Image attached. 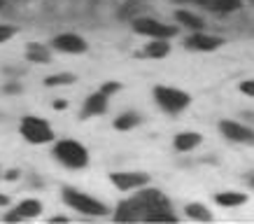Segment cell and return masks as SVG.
I'll use <instances>...</instances> for the list:
<instances>
[{
    "mask_svg": "<svg viewBox=\"0 0 254 224\" xmlns=\"http://www.w3.org/2000/svg\"><path fill=\"white\" fill-rule=\"evenodd\" d=\"M187 217H191V220H200V222H210L212 220V213H210L205 206H200V203H189L185 208Z\"/></svg>",
    "mask_w": 254,
    "mask_h": 224,
    "instance_id": "obj_18",
    "label": "cell"
},
{
    "mask_svg": "<svg viewBox=\"0 0 254 224\" xmlns=\"http://www.w3.org/2000/svg\"><path fill=\"white\" fill-rule=\"evenodd\" d=\"M110 180L115 182L117 189L122 192H128V189H138V187H145L149 182V175L145 173H112Z\"/></svg>",
    "mask_w": 254,
    "mask_h": 224,
    "instance_id": "obj_8",
    "label": "cell"
},
{
    "mask_svg": "<svg viewBox=\"0 0 254 224\" xmlns=\"http://www.w3.org/2000/svg\"><path fill=\"white\" fill-rule=\"evenodd\" d=\"M26 59L33 63H49L52 59H49V52H47L42 45H38V42H31L28 45V49H26Z\"/></svg>",
    "mask_w": 254,
    "mask_h": 224,
    "instance_id": "obj_17",
    "label": "cell"
},
{
    "mask_svg": "<svg viewBox=\"0 0 254 224\" xmlns=\"http://www.w3.org/2000/svg\"><path fill=\"white\" fill-rule=\"evenodd\" d=\"M135 201L140 203L142 210H163V208H170V201L163 196L159 189H142V192L135 196Z\"/></svg>",
    "mask_w": 254,
    "mask_h": 224,
    "instance_id": "obj_7",
    "label": "cell"
},
{
    "mask_svg": "<svg viewBox=\"0 0 254 224\" xmlns=\"http://www.w3.org/2000/svg\"><path fill=\"white\" fill-rule=\"evenodd\" d=\"M119 89H122V84H117V82H105L100 91L105 93V96H110V93H117V91H119Z\"/></svg>",
    "mask_w": 254,
    "mask_h": 224,
    "instance_id": "obj_24",
    "label": "cell"
},
{
    "mask_svg": "<svg viewBox=\"0 0 254 224\" xmlns=\"http://www.w3.org/2000/svg\"><path fill=\"white\" fill-rule=\"evenodd\" d=\"M75 82V75H70V73H61V75H52V77L45 79L47 86H59V84H72Z\"/></svg>",
    "mask_w": 254,
    "mask_h": 224,
    "instance_id": "obj_22",
    "label": "cell"
},
{
    "mask_svg": "<svg viewBox=\"0 0 254 224\" xmlns=\"http://www.w3.org/2000/svg\"><path fill=\"white\" fill-rule=\"evenodd\" d=\"M12 35H14V28H12V26H0V42H7Z\"/></svg>",
    "mask_w": 254,
    "mask_h": 224,
    "instance_id": "obj_25",
    "label": "cell"
},
{
    "mask_svg": "<svg viewBox=\"0 0 254 224\" xmlns=\"http://www.w3.org/2000/svg\"><path fill=\"white\" fill-rule=\"evenodd\" d=\"M175 19L185 23L187 28H193V31H200V28H203V19L196 16V14H191V12H187V9H180V12L175 14Z\"/></svg>",
    "mask_w": 254,
    "mask_h": 224,
    "instance_id": "obj_19",
    "label": "cell"
},
{
    "mask_svg": "<svg viewBox=\"0 0 254 224\" xmlns=\"http://www.w3.org/2000/svg\"><path fill=\"white\" fill-rule=\"evenodd\" d=\"M138 124H140V117L135 115V112H124V115L117 117L115 129H119V131H128V129L138 126Z\"/></svg>",
    "mask_w": 254,
    "mask_h": 224,
    "instance_id": "obj_20",
    "label": "cell"
},
{
    "mask_svg": "<svg viewBox=\"0 0 254 224\" xmlns=\"http://www.w3.org/2000/svg\"><path fill=\"white\" fill-rule=\"evenodd\" d=\"M21 91V84H7L5 86V93H19Z\"/></svg>",
    "mask_w": 254,
    "mask_h": 224,
    "instance_id": "obj_27",
    "label": "cell"
},
{
    "mask_svg": "<svg viewBox=\"0 0 254 224\" xmlns=\"http://www.w3.org/2000/svg\"><path fill=\"white\" fill-rule=\"evenodd\" d=\"M224 45L222 38L217 35H191L185 40V49H193V52H212Z\"/></svg>",
    "mask_w": 254,
    "mask_h": 224,
    "instance_id": "obj_11",
    "label": "cell"
},
{
    "mask_svg": "<svg viewBox=\"0 0 254 224\" xmlns=\"http://www.w3.org/2000/svg\"><path fill=\"white\" fill-rule=\"evenodd\" d=\"M52 222H68V217H63V215H56V217H52Z\"/></svg>",
    "mask_w": 254,
    "mask_h": 224,
    "instance_id": "obj_29",
    "label": "cell"
},
{
    "mask_svg": "<svg viewBox=\"0 0 254 224\" xmlns=\"http://www.w3.org/2000/svg\"><path fill=\"white\" fill-rule=\"evenodd\" d=\"M219 131H222L224 138L233 140V143H247V145H254V131L247 129L238 122H219Z\"/></svg>",
    "mask_w": 254,
    "mask_h": 224,
    "instance_id": "obj_6",
    "label": "cell"
},
{
    "mask_svg": "<svg viewBox=\"0 0 254 224\" xmlns=\"http://www.w3.org/2000/svg\"><path fill=\"white\" fill-rule=\"evenodd\" d=\"M240 91L245 93V96H254V79H247L240 84Z\"/></svg>",
    "mask_w": 254,
    "mask_h": 224,
    "instance_id": "obj_26",
    "label": "cell"
},
{
    "mask_svg": "<svg viewBox=\"0 0 254 224\" xmlns=\"http://www.w3.org/2000/svg\"><path fill=\"white\" fill-rule=\"evenodd\" d=\"M170 52V45L168 40H159V38H152V42L145 47V56L149 59H163V56Z\"/></svg>",
    "mask_w": 254,
    "mask_h": 224,
    "instance_id": "obj_15",
    "label": "cell"
},
{
    "mask_svg": "<svg viewBox=\"0 0 254 224\" xmlns=\"http://www.w3.org/2000/svg\"><path fill=\"white\" fill-rule=\"evenodd\" d=\"M215 201L224 208H236V206H243L247 201L245 194H238V192H224V194H217Z\"/></svg>",
    "mask_w": 254,
    "mask_h": 224,
    "instance_id": "obj_16",
    "label": "cell"
},
{
    "mask_svg": "<svg viewBox=\"0 0 254 224\" xmlns=\"http://www.w3.org/2000/svg\"><path fill=\"white\" fill-rule=\"evenodd\" d=\"M54 156L68 168H84L89 163V152L77 140H61L54 147Z\"/></svg>",
    "mask_w": 254,
    "mask_h": 224,
    "instance_id": "obj_1",
    "label": "cell"
},
{
    "mask_svg": "<svg viewBox=\"0 0 254 224\" xmlns=\"http://www.w3.org/2000/svg\"><path fill=\"white\" fill-rule=\"evenodd\" d=\"M252 187H254V180H252Z\"/></svg>",
    "mask_w": 254,
    "mask_h": 224,
    "instance_id": "obj_33",
    "label": "cell"
},
{
    "mask_svg": "<svg viewBox=\"0 0 254 224\" xmlns=\"http://www.w3.org/2000/svg\"><path fill=\"white\" fill-rule=\"evenodd\" d=\"M63 201L68 203L70 208L84 213V215H105V213H108V208H105L100 201H96L91 196L77 192V189H70V187L63 189Z\"/></svg>",
    "mask_w": 254,
    "mask_h": 224,
    "instance_id": "obj_3",
    "label": "cell"
},
{
    "mask_svg": "<svg viewBox=\"0 0 254 224\" xmlns=\"http://www.w3.org/2000/svg\"><path fill=\"white\" fill-rule=\"evenodd\" d=\"M54 49L59 52H68V54H82L86 52V40H82L75 33H63V35H56L54 38Z\"/></svg>",
    "mask_w": 254,
    "mask_h": 224,
    "instance_id": "obj_9",
    "label": "cell"
},
{
    "mask_svg": "<svg viewBox=\"0 0 254 224\" xmlns=\"http://www.w3.org/2000/svg\"><path fill=\"white\" fill-rule=\"evenodd\" d=\"M212 5L219 12H233V9L240 7V0H212Z\"/></svg>",
    "mask_w": 254,
    "mask_h": 224,
    "instance_id": "obj_23",
    "label": "cell"
},
{
    "mask_svg": "<svg viewBox=\"0 0 254 224\" xmlns=\"http://www.w3.org/2000/svg\"><path fill=\"white\" fill-rule=\"evenodd\" d=\"M140 203L135 201V199H131V201H122L119 203V208H117L115 213V220L117 222H135L140 217Z\"/></svg>",
    "mask_w": 254,
    "mask_h": 224,
    "instance_id": "obj_13",
    "label": "cell"
},
{
    "mask_svg": "<svg viewBox=\"0 0 254 224\" xmlns=\"http://www.w3.org/2000/svg\"><path fill=\"white\" fill-rule=\"evenodd\" d=\"M145 220H149V222H177V217L170 213V208L149 210V213H145Z\"/></svg>",
    "mask_w": 254,
    "mask_h": 224,
    "instance_id": "obj_21",
    "label": "cell"
},
{
    "mask_svg": "<svg viewBox=\"0 0 254 224\" xmlns=\"http://www.w3.org/2000/svg\"><path fill=\"white\" fill-rule=\"evenodd\" d=\"M189 2H196V5H208V0H189Z\"/></svg>",
    "mask_w": 254,
    "mask_h": 224,
    "instance_id": "obj_31",
    "label": "cell"
},
{
    "mask_svg": "<svg viewBox=\"0 0 254 224\" xmlns=\"http://www.w3.org/2000/svg\"><path fill=\"white\" fill-rule=\"evenodd\" d=\"M21 136L28 143H49V140H54V131H52V126L45 122V119H40V117H23L21 119Z\"/></svg>",
    "mask_w": 254,
    "mask_h": 224,
    "instance_id": "obj_4",
    "label": "cell"
},
{
    "mask_svg": "<svg viewBox=\"0 0 254 224\" xmlns=\"http://www.w3.org/2000/svg\"><path fill=\"white\" fill-rule=\"evenodd\" d=\"M42 213V203L35 201V199H28V201H21L12 213L5 215V222H21V220H31V217L40 215Z\"/></svg>",
    "mask_w": 254,
    "mask_h": 224,
    "instance_id": "obj_10",
    "label": "cell"
},
{
    "mask_svg": "<svg viewBox=\"0 0 254 224\" xmlns=\"http://www.w3.org/2000/svg\"><path fill=\"white\" fill-rule=\"evenodd\" d=\"M52 105H54V110H65V108H68V103H65V101H54Z\"/></svg>",
    "mask_w": 254,
    "mask_h": 224,
    "instance_id": "obj_28",
    "label": "cell"
},
{
    "mask_svg": "<svg viewBox=\"0 0 254 224\" xmlns=\"http://www.w3.org/2000/svg\"><path fill=\"white\" fill-rule=\"evenodd\" d=\"M133 31L140 33V35H149V38H159V40H168L177 33L173 26H166V23L156 21V19H149V16L135 19L133 21Z\"/></svg>",
    "mask_w": 254,
    "mask_h": 224,
    "instance_id": "obj_5",
    "label": "cell"
},
{
    "mask_svg": "<svg viewBox=\"0 0 254 224\" xmlns=\"http://www.w3.org/2000/svg\"><path fill=\"white\" fill-rule=\"evenodd\" d=\"M7 203H9V199L5 196V194H0V206H7Z\"/></svg>",
    "mask_w": 254,
    "mask_h": 224,
    "instance_id": "obj_30",
    "label": "cell"
},
{
    "mask_svg": "<svg viewBox=\"0 0 254 224\" xmlns=\"http://www.w3.org/2000/svg\"><path fill=\"white\" fill-rule=\"evenodd\" d=\"M200 145V136L193 131H187V133H177L175 138V149L177 152H189L193 147Z\"/></svg>",
    "mask_w": 254,
    "mask_h": 224,
    "instance_id": "obj_14",
    "label": "cell"
},
{
    "mask_svg": "<svg viewBox=\"0 0 254 224\" xmlns=\"http://www.w3.org/2000/svg\"><path fill=\"white\" fill-rule=\"evenodd\" d=\"M108 110V96L103 91H98V93H91L89 98H86V103H84V110H82V117H98V115H103Z\"/></svg>",
    "mask_w": 254,
    "mask_h": 224,
    "instance_id": "obj_12",
    "label": "cell"
},
{
    "mask_svg": "<svg viewBox=\"0 0 254 224\" xmlns=\"http://www.w3.org/2000/svg\"><path fill=\"white\" fill-rule=\"evenodd\" d=\"M154 98L170 115L182 112L191 103V96L187 91H182V89H175V86H154Z\"/></svg>",
    "mask_w": 254,
    "mask_h": 224,
    "instance_id": "obj_2",
    "label": "cell"
},
{
    "mask_svg": "<svg viewBox=\"0 0 254 224\" xmlns=\"http://www.w3.org/2000/svg\"><path fill=\"white\" fill-rule=\"evenodd\" d=\"M2 2H5V0H0V7H2Z\"/></svg>",
    "mask_w": 254,
    "mask_h": 224,
    "instance_id": "obj_32",
    "label": "cell"
}]
</instances>
